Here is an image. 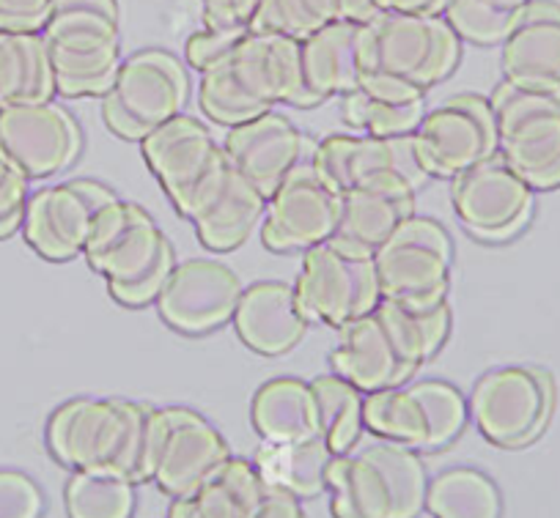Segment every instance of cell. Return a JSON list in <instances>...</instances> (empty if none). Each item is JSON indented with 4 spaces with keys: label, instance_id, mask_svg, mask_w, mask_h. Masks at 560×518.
Returning a JSON list of instances; mask_svg holds the SVG:
<instances>
[{
    "label": "cell",
    "instance_id": "6da1fadb",
    "mask_svg": "<svg viewBox=\"0 0 560 518\" xmlns=\"http://www.w3.org/2000/svg\"><path fill=\"white\" fill-rule=\"evenodd\" d=\"M45 436L61 467L143 485L158 469L160 409L127 398H72L50 414Z\"/></svg>",
    "mask_w": 560,
    "mask_h": 518
},
{
    "label": "cell",
    "instance_id": "7a4b0ae2",
    "mask_svg": "<svg viewBox=\"0 0 560 518\" xmlns=\"http://www.w3.org/2000/svg\"><path fill=\"white\" fill-rule=\"evenodd\" d=\"M278 105L316 107L303 74V42L247 31L234 50L201 74L198 107L231 129Z\"/></svg>",
    "mask_w": 560,
    "mask_h": 518
},
{
    "label": "cell",
    "instance_id": "3957f363",
    "mask_svg": "<svg viewBox=\"0 0 560 518\" xmlns=\"http://www.w3.org/2000/svg\"><path fill=\"white\" fill-rule=\"evenodd\" d=\"M462 39L445 17L376 12L363 25L360 89L387 102L427 99L459 67Z\"/></svg>",
    "mask_w": 560,
    "mask_h": 518
},
{
    "label": "cell",
    "instance_id": "277c9868",
    "mask_svg": "<svg viewBox=\"0 0 560 518\" xmlns=\"http://www.w3.org/2000/svg\"><path fill=\"white\" fill-rule=\"evenodd\" d=\"M85 263L105 278L107 294L129 310L158 305L176 267V252L152 214L116 198L94 220Z\"/></svg>",
    "mask_w": 560,
    "mask_h": 518
},
{
    "label": "cell",
    "instance_id": "5b68a950",
    "mask_svg": "<svg viewBox=\"0 0 560 518\" xmlns=\"http://www.w3.org/2000/svg\"><path fill=\"white\" fill-rule=\"evenodd\" d=\"M327 491L332 518H418L427 510L429 474L418 450L380 439L332 458Z\"/></svg>",
    "mask_w": 560,
    "mask_h": 518
},
{
    "label": "cell",
    "instance_id": "8992f818",
    "mask_svg": "<svg viewBox=\"0 0 560 518\" xmlns=\"http://www.w3.org/2000/svg\"><path fill=\"white\" fill-rule=\"evenodd\" d=\"M56 94L102 96L121 67V17L116 0H52L42 28Z\"/></svg>",
    "mask_w": 560,
    "mask_h": 518
},
{
    "label": "cell",
    "instance_id": "52a82bcc",
    "mask_svg": "<svg viewBox=\"0 0 560 518\" xmlns=\"http://www.w3.org/2000/svg\"><path fill=\"white\" fill-rule=\"evenodd\" d=\"M190 99L185 63L165 50H140L124 58L110 89L102 94V121L116 138L143 140Z\"/></svg>",
    "mask_w": 560,
    "mask_h": 518
},
{
    "label": "cell",
    "instance_id": "ba28073f",
    "mask_svg": "<svg viewBox=\"0 0 560 518\" xmlns=\"http://www.w3.org/2000/svg\"><path fill=\"white\" fill-rule=\"evenodd\" d=\"M382 299L409 310H432L448 302L454 239L432 217L409 214L374 250Z\"/></svg>",
    "mask_w": 560,
    "mask_h": 518
},
{
    "label": "cell",
    "instance_id": "9c48e42d",
    "mask_svg": "<svg viewBox=\"0 0 560 518\" xmlns=\"http://www.w3.org/2000/svg\"><path fill=\"white\" fill-rule=\"evenodd\" d=\"M492 110L500 129V156L533 192L560 187V91L494 85Z\"/></svg>",
    "mask_w": 560,
    "mask_h": 518
},
{
    "label": "cell",
    "instance_id": "30bf717a",
    "mask_svg": "<svg viewBox=\"0 0 560 518\" xmlns=\"http://www.w3.org/2000/svg\"><path fill=\"white\" fill-rule=\"evenodd\" d=\"M467 420V398L454 385L440 379L369 392L363 403V423L369 434L418 452H438L454 445Z\"/></svg>",
    "mask_w": 560,
    "mask_h": 518
},
{
    "label": "cell",
    "instance_id": "8fae6325",
    "mask_svg": "<svg viewBox=\"0 0 560 518\" xmlns=\"http://www.w3.org/2000/svg\"><path fill=\"white\" fill-rule=\"evenodd\" d=\"M149 170L176 212L190 220L223 185L229 156L207 123L179 113L140 140Z\"/></svg>",
    "mask_w": 560,
    "mask_h": 518
},
{
    "label": "cell",
    "instance_id": "7c38bea8",
    "mask_svg": "<svg viewBox=\"0 0 560 518\" xmlns=\"http://www.w3.org/2000/svg\"><path fill=\"white\" fill-rule=\"evenodd\" d=\"M294 294L311 323L341 329L369 316L382 302L380 278L371 252L330 239L303 252Z\"/></svg>",
    "mask_w": 560,
    "mask_h": 518
},
{
    "label": "cell",
    "instance_id": "4fadbf2b",
    "mask_svg": "<svg viewBox=\"0 0 560 518\" xmlns=\"http://www.w3.org/2000/svg\"><path fill=\"white\" fill-rule=\"evenodd\" d=\"M470 420L494 447H527L547 431L555 412V381L536 365H503L472 387Z\"/></svg>",
    "mask_w": 560,
    "mask_h": 518
},
{
    "label": "cell",
    "instance_id": "5bb4252c",
    "mask_svg": "<svg viewBox=\"0 0 560 518\" xmlns=\"http://www.w3.org/2000/svg\"><path fill=\"white\" fill-rule=\"evenodd\" d=\"M418 165L429 179H456L500 154V129L489 96L462 91L427 110L412 134Z\"/></svg>",
    "mask_w": 560,
    "mask_h": 518
},
{
    "label": "cell",
    "instance_id": "9a60e30c",
    "mask_svg": "<svg viewBox=\"0 0 560 518\" xmlns=\"http://www.w3.org/2000/svg\"><path fill=\"white\" fill-rule=\"evenodd\" d=\"M341 201L305 156L267 198L261 245L272 252H305L330 242L341 223Z\"/></svg>",
    "mask_w": 560,
    "mask_h": 518
},
{
    "label": "cell",
    "instance_id": "2e32d148",
    "mask_svg": "<svg viewBox=\"0 0 560 518\" xmlns=\"http://www.w3.org/2000/svg\"><path fill=\"white\" fill-rule=\"evenodd\" d=\"M116 192L96 179H72L31 192L25 203L23 236L45 261L67 263L83 256L94 220Z\"/></svg>",
    "mask_w": 560,
    "mask_h": 518
},
{
    "label": "cell",
    "instance_id": "e0dca14e",
    "mask_svg": "<svg viewBox=\"0 0 560 518\" xmlns=\"http://www.w3.org/2000/svg\"><path fill=\"white\" fill-rule=\"evenodd\" d=\"M451 203L462 228L489 245L520 236L533 217V190L500 154L451 179Z\"/></svg>",
    "mask_w": 560,
    "mask_h": 518
},
{
    "label": "cell",
    "instance_id": "ac0fdd59",
    "mask_svg": "<svg viewBox=\"0 0 560 518\" xmlns=\"http://www.w3.org/2000/svg\"><path fill=\"white\" fill-rule=\"evenodd\" d=\"M0 151L28 176L52 179L78 162L83 132L67 107L56 102L14 105L0 110Z\"/></svg>",
    "mask_w": 560,
    "mask_h": 518
},
{
    "label": "cell",
    "instance_id": "d6986e66",
    "mask_svg": "<svg viewBox=\"0 0 560 518\" xmlns=\"http://www.w3.org/2000/svg\"><path fill=\"white\" fill-rule=\"evenodd\" d=\"M245 291L236 272L212 258L176 263L158 299V313L174 332L201 338L234 318Z\"/></svg>",
    "mask_w": 560,
    "mask_h": 518
},
{
    "label": "cell",
    "instance_id": "ffe728a7",
    "mask_svg": "<svg viewBox=\"0 0 560 518\" xmlns=\"http://www.w3.org/2000/svg\"><path fill=\"white\" fill-rule=\"evenodd\" d=\"M231 458L223 434L203 414L185 407L160 409V452L154 485L176 496H187L207 483Z\"/></svg>",
    "mask_w": 560,
    "mask_h": 518
},
{
    "label": "cell",
    "instance_id": "44dd1931",
    "mask_svg": "<svg viewBox=\"0 0 560 518\" xmlns=\"http://www.w3.org/2000/svg\"><path fill=\"white\" fill-rule=\"evenodd\" d=\"M322 179L343 196L382 173H401L415 185H427V173L418 165L412 138H369V134H330L308 154Z\"/></svg>",
    "mask_w": 560,
    "mask_h": 518
},
{
    "label": "cell",
    "instance_id": "7402d4cb",
    "mask_svg": "<svg viewBox=\"0 0 560 518\" xmlns=\"http://www.w3.org/2000/svg\"><path fill=\"white\" fill-rule=\"evenodd\" d=\"M223 151L231 165L269 198L289 170L305 160V138L283 113L269 110L231 127Z\"/></svg>",
    "mask_w": 560,
    "mask_h": 518
},
{
    "label": "cell",
    "instance_id": "603a6c76",
    "mask_svg": "<svg viewBox=\"0 0 560 518\" xmlns=\"http://www.w3.org/2000/svg\"><path fill=\"white\" fill-rule=\"evenodd\" d=\"M330 365L332 374L352 381L365 396L407 385L418 374L398 352L390 329L376 310L338 329V345L330 354Z\"/></svg>",
    "mask_w": 560,
    "mask_h": 518
},
{
    "label": "cell",
    "instance_id": "cb8c5ba5",
    "mask_svg": "<svg viewBox=\"0 0 560 518\" xmlns=\"http://www.w3.org/2000/svg\"><path fill=\"white\" fill-rule=\"evenodd\" d=\"M420 187L401 173H382L343 192L341 223L332 239L374 256L376 247L415 214V192Z\"/></svg>",
    "mask_w": 560,
    "mask_h": 518
},
{
    "label": "cell",
    "instance_id": "d4e9b609",
    "mask_svg": "<svg viewBox=\"0 0 560 518\" xmlns=\"http://www.w3.org/2000/svg\"><path fill=\"white\" fill-rule=\"evenodd\" d=\"M503 80L536 91H560V3L530 0L500 45Z\"/></svg>",
    "mask_w": 560,
    "mask_h": 518
},
{
    "label": "cell",
    "instance_id": "484cf974",
    "mask_svg": "<svg viewBox=\"0 0 560 518\" xmlns=\"http://www.w3.org/2000/svg\"><path fill=\"white\" fill-rule=\"evenodd\" d=\"M231 321L242 343L261 357L289 354L303 343L311 327L298 305L294 285L278 283V280L247 285Z\"/></svg>",
    "mask_w": 560,
    "mask_h": 518
},
{
    "label": "cell",
    "instance_id": "4316f807",
    "mask_svg": "<svg viewBox=\"0 0 560 518\" xmlns=\"http://www.w3.org/2000/svg\"><path fill=\"white\" fill-rule=\"evenodd\" d=\"M363 25L338 20L303 39V74L314 105L360 89Z\"/></svg>",
    "mask_w": 560,
    "mask_h": 518
},
{
    "label": "cell",
    "instance_id": "83f0119b",
    "mask_svg": "<svg viewBox=\"0 0 560 518\" xmlns=\"http://www.w3.org/2000/svg\"><path fill=\"white\" fill-rule=\"evenodd\" d=\"M267 209V198L229 162L223 185L190 217L198 242L212 252H231L250 239Z\"/></svg>",
    "mask_w": 560,
    "mask_h": 518
},
{
    "label": "cell",
    "instance_id": "f1b7e54d",
    "mask_svg": "<svg viewBox=\"0 0 560 518\" xmlns=\"http://www.w3.org/2000/svg\"><path fill=\"white\" fill-rule=\"evenodd\" d=\"M332 458L336 456L322 436L300 442H261L253 456V467L269 491L303 502L325 494Z\"/></svg>",
    "mask_w": 560,
    "mask_h": 518
},
{
    "label": "cell",
    "instance_id": "f546056e",
    "mask_svg": "<svg viewBox=\"0 0 560 518\" xmlns=\"http://www.w3.org/2000/svg\"><path fill=\"white\" fill-rule=\"evenodd\" d=\"M267 485L253 461L231 456L192 494L176 496L168 518H250L261 505Z\"/></svg>",
    "mask_w": 560,
    "mask_h": 518
},
{
    "label": "cell",
    "instance_id": "4dcf8cb0",
    "mask_svg": "<svg viewBox=\"0 0 560 518\" xmlns=\"http://www.w3.org/2000/svg\"><path fill=\"white\" fill-rule=\"evenodd\" d=\"M250 420L261 442H300L319 436L311 381L287 376L261 385L253 396Z\"/></svg>",
    "mask_w": 560,
    "mask_h": 518
},
{
    "label": "cell",
    "instance_id": "1f68e13d",
    "mask_svg": "<svg viewBox=\"0 0 560 518\" xmlns=\"http://www.w3.org/2000/svg\"><path fill=\"white\" fill-rule=\"evenodd\" d=\"M56 96L50 56L42 34L0 31V110L39 105Z\"/></svg>",
    "mask_w": 560,
    "mask_h": 518
},
{
    "label": "cell",
    "instance_id": "d6a6232c",
    "mask_svg": "<svg viewBox=\"0 0 560 518\" xmlns=\"http://www.w3.org/2000/svg\"><path fill=\"white\" fill-rule=\"evenodd\" d=\"M427 510L432 518H503V496L481 469L454 467L429 480Z\"/></svg>",
    "mask_w": 560,
    "mask_h": 518
},
{
    "label": "cell",
    "instance_id": "836d02e7",
    "mask_svg": "<svg viewBox=\"0 0 560 518\" xmlns=\"http://www.w3.org/2000/svg\"><path fill=\"white\" fill-rule=\"evenodd\" d=\"M376 313L385 321V327L390 329L398 352L404 354V360L415 370H420V365H427L429 360L443 352V345L448 343L451 323H454V313H451L448 302L432 307V310H409V307L396 305V302L382 299L376 305Z\"/></svg>",
    "mask_w": 560,
    "mask_h": 518
},
{
    "label": "cell",
    "instance_id": "e575fe53",
    "mask_svg": "<svg viewBox=\"0 0 560 518\" xmlns=\"http://www.w3.org/2000/svg\"><path fill=\"white\" fill-rule=\"evenodd\" d=\"M316 398V417H319V436L327 442L332 456H347L358 447L363 436V403L365 392H360L352 381L338 374L316 376L311 381Z\"/></svg>",
    "mask_w": 560,
    "mask_h": 518
},
{
    "label": "cell",
    "instance_id": "d590c367",
    "mask_svg": "<svg viewBox=\"0 0 560 518\" xmlns=\"http://www.w3.org/2000/svg\"><path fill=\"white\" fill-rule=\"evenodd\" d=\"M63 502L69 518H132L138 485L113 472H74Z\"/></svg>",
    "mask_w": 560,
    "mask_h": 518
},
{
    "label": "cell",
    "instance_id": "8d00e7d4",
    "mask_svg": "<svg viewBox=\"0 0 560 518\" xmlns=\"http://www.w3.org/2000/svg\"><path fill=\"white\" fill-rule=\"evenodd\" d=\"M427 116V99L387 102L363 89L341 96V118L349 129L369 138H409Z\"/></svg>",
    "mask_w": 560,
    "mask_h": 518
},
{
    "label": "cell",
    "instance_id": "74e56055",
    "mask_svg": "<svg viewBox=\"0 0 560 518\" xmlns=\"http://www.w3.org/2000/svg\"><path fill=\"white\" fill-rule=\"evenodd\" d=\"M338 0H261L250 31L303 42L325 25L338 23Z\"/></svg>",
    "mask_w": 560,
    "mask_h": 518
},
{
    "label": "cell",
    "instance_id": "f35d334b",
    "mask_svg": "<svg viewBox=\"0 0 560 518\" xmlns=\"http://www.w3.org/2000/svg\"><path fill=\"white\" fill-rule=\"evenodd\" d=\"M443 17L462 42L478 47H500L516 28L522 12L500 9L492 0H451Z\"/></svg>",
    "mask_w": 560,
    "mask_h": 518
},
{
    "label": "cell",
    "instance_id": "ab89813d",
    "mask_svg": "<svg viewBox=\"0 0 560 518\" xmlns=\"http://www.w3.org/2000/svg\"><path fill=\"white\" fill-rule=\"evenodd\" d=\"M28 176L0 151V242L23 231Z\"/></svg>",
    "mask_w": 560,
    "mask_h": 518
},
{
    "label": "cell",
    "instance_id": "60d3db41",
    "mask_svg": "<svg viewBox=\"0 0 560 518\" xmlns=\"http://www.w3.org/2000/svg\"><path fill=\"white\" fill-rule=\"evenodd\" d=\"M45 494L34 478L18 469H0V518H42Z\"/></svg>",
    "mask_w": 560,
    "mask_h": 518
},
{
    "label": "cell",
    "instance_id": "b9f144b4",
    "mask_svg": "<svg viewBox=\"0 0 560 518\" xmlns=\"http://www.w3.org/2000/svg\"><path fill=\"white\" fill-rule=\"evenodd\" d=\"M247 34V28H229V31H212L203 28L198 34H192L185 42V58L187 67L196 69L198 74H203L207 69H212L214 63L223 61L231 50L236 47V42Z\"/></svg>",
    "mask_w": 560,
    "mask_h": 518
},
{
    "label": "cell",
    "instance_id": "7bdbcfd3",
    "mask_svg": "<svg viewBox=\"0 0 560 518\" xmlns=\"http://www.w3.org/2000/svg\"><path fill=\"white\" fill-rule=\"evenodd\" d=\"M52 0H0V31L42 34L50 20Z\"/></svg>",
    "mask_w": 560,
    "mask_h": 518
},
{
    "label": "cell",
    "instance_id": "ee69618b",
    "mask_svg": "<svg viewBox=\"0 0 560 518\" xmlns=\"http://www.w3.org/2000/svg\"><path fill=\"white\" fill-rule=\"evenodd\" d=\"M261 0H201L203 25L212 31L247 28L250 31Z\"/></svg>",
    "mask_w": 560,
    "mask_h": 518
},
{
    "label": "cell",
    "instance_id": "f6af8a7d",
    "mask_svg": "<svg viewBox=\"0 0 560 518\" xmlns=\"http://www.w3.org/2000/svg\"><path fill=\"white\" fill-rule=\"evenodd\" d=\"M250 518H308V516H305L300 499H294V496L289 494H280V491L267 488L261 505L256 507V513H253Z\"/></svg>",
    "mask_w": 560,
    "mask_h": 518
},
{
    "label": "cell",
    "instance_id": "bcb514c9",
    "mask_svg": "<svg viewBox=\"0 0 560 518\" xmlns=\"http://www.w3.org/2000/svg\"><path fill=\"white\" fill-rule=\"evenodd\" d=\"M380 12H401V14H429V17H443L451 0H376Z\"/></svg>",
    "mask_w": 560,
    "mask_h": 518
},
{
    "label": "cell",
    "instance_id": "7dc6e473",
    "mask_svg": "<svg viewBox=\"0 0 560 518\" xmlns=\"http://www.w3.org/2000/svg\"><path fill=\"white\" fill-rule=\"evenodd\" d=\"M380 12L376 0H338V17L347 23H369Z\"/></svg>",
    "mask_w": 560,
    "mask_h": 518
},
{
    "label": "cell",
    "instance_id": "c3c4849f",
    "mask_svg": "<svg viewBox=\"0 0 560 518\" xmlns=\"http://www.w3.org/2000/svg\"><path fill=\"white\" fill-rule=\"evenodd\" d=\"M492 3H498L500 9H509V12H522L530 0H492Z\"/></svg>",
    "mask_w": 560,
    "mask_h": 518
}]
</instances>
